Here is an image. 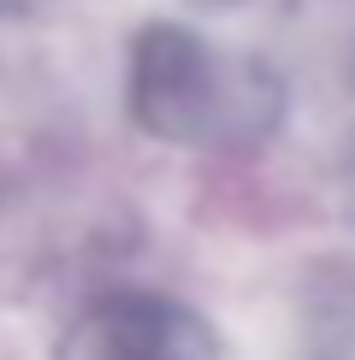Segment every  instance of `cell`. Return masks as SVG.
I'll list each match as a JSON object with an SVG mask.
<instances>
[{"label": "cell", "instance_id": "cell-3", "mask_svg": "<svg viewBox=\"0 0 355 360\" xmlns=\"http://www.w3.org/2000/svg\"><path fill=\"white\" fill-rule=\"evenodd\" d=\"M349 360H355V354H349Z\"/></svg>", "mask_w": 355, "mask_h": 360}, {"label": "cell", "instance_id": "cell-1", "mask_svg": "<svg viewBox=\"0 0 355 360\" xmlns=\"http://www.w3.org/2000/svg\"><path fill=\"white\" fill-rule=\"evenodd\" d=\"M130 112L166 142L231 148L273 130L278 83L249 59L213 53L184 24H148L130 59Z\"/></svg>", "mask_w": 355, "mask_h": 360}, {"label": "cell", "instance_id": "cell-2", "mask_svg": "<svg viewBox=\"0 0 355 360\" xmlns=\"http://www.w3.org/2000/svg\"><path fill=\"white\" fill-rule=\"evenodd\" d=\"M77 360H213V337L172 302L125 295L83 325Z\"/></svg>", "mask_w": 355, "mask_h": 360}]
</instances>
